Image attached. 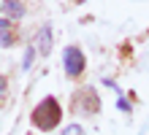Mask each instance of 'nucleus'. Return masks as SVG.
<instances>
[{
	"label": "nucleus",
	"instance_id": "obj_1",
	"mask_svg": "<svg viewBox=\"0 0 149 135\" xmlns=\"http://www.w3.org/2000/svg\"><path fill=\"white\" fill-rule=\"evenodd\" d=\"M33 124L41 130V132H49V130H54L60 119H63V108H60V103L54 100V97H43V100L36 105V111H33Z\"/></svg>",
	"mask_w": 149,
	"mask_h": 135
},
{
	"label": "nucleus",
	"instance_id": "obj_2",
	"mask_svg": "<svg viewBox=\"0 0 149 135\" xmlns=\"http://www.w3.org/2000/svg\"><path fill=\"white\" fill-rule=\"evenodd\" d=\"M63 60H65V73L71 78H79L84 73V54H81L79 46H68L65 54H63Z\"/></svg>",
	"mask_w": 149,
	"mask_h": 135
},
{
	"label": "nucleus",
	"instance_id": "obj_3",
	"mask_svg": "<svg viewBox=\"0 0 149 135\" xmlns=\"http://www.w3.org/2000/svg\"><path fill=\"white\" fill-rule=\"evenodd\" d=\"M36 46H38L41 54H49V51H52V27H49V24L38 30V35H36Z\"/></svg>",
	"mask_w": 149,
	"mask_h": 135
},
{
	"label": "nucleus",
	"instance_id": "obj_4",
	"mask_svg": "<svg viewBox=\"0 0 149 135\" xmlns=\"http://www.w3.org/2000/svg\"><path fill=\"white\" fill-rule=\"evenodd\" d=\"M3 8H6V14H8V22H11V19H22V16H24V6L19 3V0H6Z\"/></svg>",
	"mask_w": 149,
	"mask_h": 135
},
{
	"label": "nucleus",
	"instance_id": "obj_5",
	"mask_svg": "<svg viewBox=\"0 0 149 135\" xmlns=\"http://www.w3.org/2000/svg\"><path fill=\"white\" fill-rule=\"evenodd\" d=\"M33 54H36V46H27V51H24V62H22V68H24V70L33 65Z\"/></svg>",
	"mask_w": 149,
	"mask_h": 135
},
{
	"label": "nucleus",
	"instance_id": "obj_6",
	"mask_svg": "<svg viewBox=\"0 0 149 135\" xmlns=\"http://www.w3.org/2000/svg\"><path fill=\"white\" fill-rule=\"evenodd\" d=\"M60 135H84V127H79V124H71V127H65Z\"/></svg>",
	"mask_w": 149,
	"mask_h": 135
},
{
	"label": "nucleus",
	"instance_id": "obj_7",
	"mask_svg": "<svg viewBox=\"0 0 149 135\" xmlns=\"http://www.w3.org/2000/svg\"><path fill=\"white\" fill-rule=\"evenodd\" d=\"M6 89H8V84H6V78H3V76H0V97H3V95H6Z\"/></svg>",
	"mask_w": 149,
	"mask_h": 135
},
{
	"label": "nucleus",
	"instance_id": "obj_8",
	"mask_svg": "<svg viewBox=\"0 0 149 135\" xmlns=\"http://www.w3.org/2000/svg\"><path fill=\"white\" fill-rule=\"evenodd\" d=\"M119 111H130V105H127V100H122V97H119Z\"/></svg>",
	"mask_w": 149,
	"mask_h": 135
}]
</instances>
